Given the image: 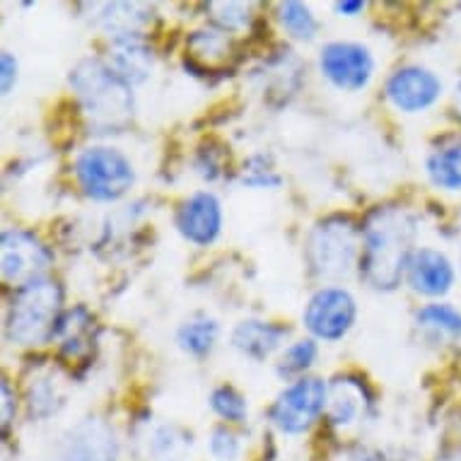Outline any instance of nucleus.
Wrapping results in <instances>:
<instances>
[{
  "instance_id": "nucleus-28",
  "label": "nucleus",
  "mask_w": 461,
  "mask_h": 461,
  "mask_svg": "<svg viewBox=\"0 0 461 461\" xmlns=\"http://www.w3.org/2000/svg\"><path fill=\"white\" fill-rule=\"evenodd\" d=\"M211 454L218 461H235L240 454V442H237L235 432L227 428H218L211 438Z\"/></svg>"
},
{
  "instance_id": "nucleus-15",
  "label": "nucleus",
  "mask_w": 461,
  "mask_h": 461,
  "mask_svg": "<svg viewBox=\"0 0 461 461\" xmlns=\"http://www.w3.org/2000/svg\"><path fill=\"white\" fill-rule=\"evenodd\" d=\"M370 406V393L365 384L356 379H336L329 389V420L339 428H348L363 416L365 409Z\"/></svg>"
},
{
  "instance_id": "nucleus-17",
  "label": "nucleus",
  "mask_w": 461,
  "mask_h": 461,
  "mask_svg": "<svg viewBox=\"0 0 461 461\" xmlns=\"http://www.w3.org/2000/svg\"><path fill=\"white\" fill-rule=\"evenodd\" d=\"M287 336L285 326L268 324V321H242L232 333V343L237 350H242L244 356L254 360H266L273 350L278 348L280 340Z\"/></svg>"
},
{
  "instance_id": "nucleus-3",
  "label": "nucleus",
  "mask_w": 461,
  "mask_h": 461,
  "mask_svg": "<svg viewBox=\"0 0 461 461\" xmlns=\"http://www.w3.org/2000/svg\"><path fill=\"white\" fill-rule=\"evenodd\" d=\"M63 321V290L56 280L37 278L17 290L8 310V339L17 346H44L59 336Z\"/></svg>"
},
{
  "instance_id": "nucleus-33",
  "label": "nucleus",
  "mask_w": 461,
  "mask_h": 461,
  "mask_svg": "<svg viewBox=\"0 0 461 461\" xmlns=\"http://www.w3.org/2000/svg\"><path fill=\"white\" fill-rule=\"evenodd\" d=\"M456 106H459V113H461V85L456 87Z\"/></svg>"
},
{
  "instance_id": "nucleus-14",
  "label": "nucleus",
  "mask_w": 461,
  "mask_h": 461,
  "mask_svg": "<svg viewBox=\"0 0 461 461\" xmlns=\"http://www.w3.org/2000/svg\"><path fill=\"white\" fill-rule=\"evenodd\" d=\"M230 59L232 39L225 32H194L186 41V68L196 70V76L230 68Z\"/></svg>"
},
{
  "instance_id": "nucleus-22",
  "label": "nucleus",
  "mask_w": 461,
  "mask_h": 461,
  "mask_svg": "<svg viewBox=\"0 0 461 461\" xmlns=\"http://www.w3.org/2000/svg\"><path fill=\"white\" fill-rule=\"evenodd\" d=\"M215 340H218V324L212 319H196L179 329V346L189 350L191 356L211 353Z\"/></svg>"
},
{
  "instance_id": "nucleus-11",
  "label": "nucleus",
  "mask_w": 461,
  "mask_h": 461,
  "mask_svg": "<svg viewBox=\"0 0 461 461\" xmlns=\"http://www.w3.org/2000/svg\"><path fill=\"white\" fill-rule=\"evenodd\" d=\"M439 92H442V83L438 80V76L430 70L418 68V66L396 70L386 83L389 102L401 112L409 113L423 112V109L435 104Z\"/></svg>"
},
{
  "instance_id": "nucleus-23",
  "label": "nucleus",
  "mask_w": 461,
  "mask_h": 461,
  "mask_svg": "<svg viewBox=\"0 0 461 461\" xmlns=\"http://www.w3.org/2000/svg\"><path fill=\"white\" fill-rule=\"evenodd\" d=\"M280 23L295 39H312L317 34L319 24L312 10L303 3H283L280 5Z\"/></svg>"
},
{
  "instance_id": "nucleus-4",
  "label": "nucleus",
  "mask_w": 461,
  "mask_h": 461,
  "mask_svg": "<svg viewBox=\"0 0 461 461\" xmlns=\"http://www.w3.org/2000/svg\"><path fill=\"white\" fill-rule=\"evenodd\" d=\"M363 232L348 218H329L312 230L307 240V261L321 278H343L363 257Z\"/></svg>"
},
{
  "instance_id": "nucleus-30",
  "label": "nucleus",
  "mask_w": 461,
  "mask_h": 461,
  "mask_svg": "<svg viewBox=\"0 0 461 461\" xmlns=\"http://www.w3.org/2000/svg\"><path fill=\"white\" fill-rule=\"evenodd\" d=\"M15 418V396L10 392L8 382H3V428L8 430L10 420Z\"/></svg>"
},
{
  "instance_id": "nucleus-26",
  "label": "nucleus",
  "mask_w": 461,
  "mask_h": 461,
  "mask_svg": "<svg viewBox=\"0 0 461 461\" xmlns=\"http://www.w3.org/2000/svg\"><path fill=\"white\" fill-rule=\"evenodd\" d=\"M211 406L220 418H225L230 423H242L244 418H247V401L232 386H220V389H215L211 396Z\"/></svg>"
},
{
  "instance_id": "nucleus-13",
  "label": "nucleus",
  "mask_w": 461,
  "mask_h": 461,
  "mask_svg": "<svg viewBox=\"0 0 461 461\" xmlns=\"http://www.w3.org/2000/svg\"><path fill=\"white\" fill-rule=\"evenodd\" d=\"M411 287L428 297L445 295L454 283V268L445 254L435 249H418L409 261Z\"/></svg>"
},
{
  "instance_id": "nucleus-6",
  "label": "nucleus",
  "mask_w": 461,
  "mask_h": 461,
  "mask_svg": "<svg viewBox=\"0 0 461 461\" xmlns=\"http://www.w3.org/2000/svg\"><path fill=\"white\" fill-rule=\"evenodd\" d=\"M329 403V389L321 379L303 377L280 393L271 409V420L287 435L310 430L312 423L324 413Z\"/></svg>"
},
{
  "instance_id": "nucleus-31",
  "label": "nucleus",
  "mask_w": 461,
  "mask_h": 461,
  "mask_svg": "<svg viewBox=\"0 0 461 461\" xmlns=\"http://www.w3.org/2000/svg\"><path fill=\"white\" fill-rule=\"evenodd\" d=\"M365 8V3H360V0H343V3H336V10H339L340 15H357L360 10Z\"/></svg>"
},
{
  "instance_id": "nucleus-7",
  "label": "nucleus",
  "mask_w": 461,
  "mask_h": 461,
  "mask_svg": "<svg viewBox=\"0 0 461 461\" xmlns=\"http://www.w3.org/2000/svg\"><path fill=\"white\" fill-rule=\"evenodd\" d=\"M356 300L343 287H324L312 297L304 310V326L312 336L324 340H339L350 331L356 321Z\"/></svg>"
},
{
  "instance_id": "nucleus-18",
  "label": "nucleus",
  "mask_w": 461,
  "mask_h": 461,
  "mask_svg": "<svg viewBox=\"0 0 461 461\" xmlns=\"http://www.w3.org/2000/svg\"><path fill=\"white\" fill-rule=\"evenodd\" d=\"M109 66L129 85L145 83L152 70V51L143 39H116Z\"/></svg>"
},
{
  "instance_id": "nucleus-21",
  "label": "nucleus",
  "mask_w": 461,
  "mask_h": 461,
  "mask_svg": "<svg viewBox=\"0 0 461 461\" xmlns=\"http://www.w3.org/2000/svg\"><path fill=\"white\" fill-rule=\"evenodd\" d=\"M418 324L447 339H461V314L449 304H428L418 312Z\"/></svg>"
},
{
  "instance_id": "nucleus-1",
  "label": "nucleus",
  "mask_w": 461,
  "mask_h": 461,
  "mask_svg": "<svg viewBox=\"0 0 461 461\" xmlns=\"http://www.w3.org/2000/svg\"><path fill=\"white\" fill-rule=\"evenodd\" d=\"M416 222L401 208H377L363 230L360 273L377 290H393L409 268Z\"/></svg>"
},
{
  "instance_id": "nucleus-27",
  "label": "nucleus",
  "mask_w": 461,
  "mask_h": 461,
  "mask_svg": "<svg viewBox=\"0 0 461 461\" xmlns=\"http://www.w3.org/2000/svg\"><path fill=\"white\" fill-rule=\"evenodd\" d=\"M211 10L215 13L212 20L225 34L249 24V5H242V3H212Z\"/></svg>"
},
{
  "instance_id": "nucleus-12",
  "label": "nucleus",
  "mask_w": 461,
  "mask_h": 461,
  "mask_svg": "<svg viewBox=\"0 0 461 461\" xmlns=\"http://www.w3.org/2000/svg\"><path fill=\"white\" fill-rule=\"evenodd\" d=\"M176 227L184 240L198 247H208L215 242L222 227V211H220L218 198L208 191H198L191 198H186L182 208L176 211Z\"/></svg>"
},
{
  "instance_id": "nucleus-16",
  "label": "nucleus",
  "mask_w": 461,
  "mask_h": 461,
  "mask_svg": "<svg viewBox=\"0 0 461 461\" xmlns=\"http://www.w3.org/2000/svg\"><path fill=\"white\" fill-rule=\"evenodd\" d=\"M150 8L140 3H106L99 13L102 30L116 39H140V32L150 24Z\"/></svg>"
},
{
  "instance_id": "nucleus-2",
  "label": "nucleus",
  "mask_w": 461,
  "mask_h": 461,
  "mask_svg": "<svg viewBox=\"0 0 461 461\" xmlns=\"http://www.w3.org/2000/svg\"><path fill=\"white\" fill-rule=\"evenodd\" d=\"M70 87L80 99L92 129L119 131L133 119V92L112 66L99 59H83L70 70Z\"/></svg>"
},
{
  "instance_id": "nucleus-20",
  "label": "nucleus",
  "mask_w": 461,
  "mask_h": 461,
  "mask_svg": "<svg viewBox=\"0 0 461 461\" xmlns=\"http://www.w3.org/2000/svg\"><path fill=\"white\" fill-rule=\"evenodd\" d=\"M61 393V382L53 377V372L39 375L30 382L27 386V401H30L32 416L37 418H49L56 413V409L63 403Z\"/></svg>"
},
{
  "instance_id": "nucleus-19",
  "label": "nucleus",
  "mask_w": 461,
  "mask_h": 461,
  "mask_svg": "<svg viewBox=\"0 0 461 461\" xmlns=\"http://www.w3.org/2000/svg\"><path fill=\"white\" fill-rule=\"evenodd\" d=\"M428 175L439 189H461V140L432 152L428 159Z\"/></svg>"
},
{
  "instance_id": "nucleus-25",
  "label": "nucleus",
  "mask_w": 461,
  "mask_h": 461,
  "mask_svg": "<svg viewBox=\"0 0 461 461\" xmlns=\"http://www.w3.org/2000/svg\"><path fill=\"white\" fill-rule=\"evenodd\" d=\"M148 456H152L155 461H169L172 456L179 454L186 439L179 435L176 428H169V425H162V428H155V430L148 435Z\"/></svg>"
},
{
  "instance_id": "nucleus-5",
  "label": "nucleus",
  "mask_w": 461,
  "mask_h": 461,
  "mask_svg": "<svg viewBox=\"0 0 461 461\" xmlns=\"http://www.w3.org/2000/svg\"><path fill=\"white\" fill-rule=\"evenodd\" d=\"M76 176L83 191L95 201H116L133 186V165L116 148H87L77 155Z\"/></svg>"
},
{
  "instance_id": "nucleus-24",
  "label": "nucleus",
  "mask_w": 461,
  "mask_h": 461,
  "mask_svg": "<svg viewBox=\"0 0 461 461\" xmlns=\"http://www.w3.org/2000/svg\"><path fill=\"white\" fill-rule=\"evenodd\" d=\"M317 360V343L312 339L297 340L290 348L283 353L278 363V375L280 377H295V375H303L312 367V363Z\"/></svg>"
},
{
  "instance_id": "nucleus-10",
  "label": "nucleus",
  "mask_w": 461,
  "mask_h": 461,
  "mask_svg": "<svg viewBox=\"0 0 461 461\" xmlns=\"http://www.w3.org/2000/svg\"><path fill=\"white\" fill-rule=\"evenodd\" d=\"M59 461H119V442L112 425L97 418L77 423L63 438Z\"/></svg>"
},
{
  "instance_id": "nucleus-8",
  "label": "nucleus",
  "mask_w": 461,
  "mask_h": 461,
  "mask_svg": "<svg viewBox=\"0 0 461 461\" xmlns=\"http://www.w3.org/2000/svg\"><path fill=\"white\" fill-rule=\"evenodd\" d=\"M51 266V251L37 237L23 230H10L3 235V278L15 285H27L41 278Z\"/></svg>"
},
{
  "instance_id": "nucleus-29",
  "label": "nucleus",
  "mask_w": 461,
  "mask_h": 461,
  "mask_svg": "<svg viewBox=\"0 0 461 461\" xmlns=\"http://www.w3.org/2000/svg\"><path fill=\"white\" fill-rule=\"evenodd\" d=\"M3 95H10V90L15 87V80H17V61L13 53H3Z\"/></svg>"
},
{
  "instance_id": "nucleus-32",
  "label": "nucleus",
  "mask_w": 461,
  "mask_h": 461,
  "mask_svg": "<svg viewBox=\"0 0 461 461\" xmlns=\"http://www.w3.org/2000/svg\"><path fill=\"white\" fill-rule=\"evenodd\" d=\"M353 461H389L384 456V452H379V449H372V447H365L360 452L353 456Z\"/></svg>"
},
{
  "instance_id": "nucleus-9",
  "label": "nucleus",
  "mask_w": 461,
  "mask_h": 461,
  "mask_svg": "<svg viewBox=\"0 0 461 461\" xmlns=\"http://www.w3.org/2000/svg\"><path fill=\"white\" fill-rule=\"evenodd\" d=\"M319 66L329 80H331L339 90H363L365 85L370 83L372 77V63L370 51L360 44H350V41H333L321 49L319 56Z\"/></svg>"
}]
</instances>
